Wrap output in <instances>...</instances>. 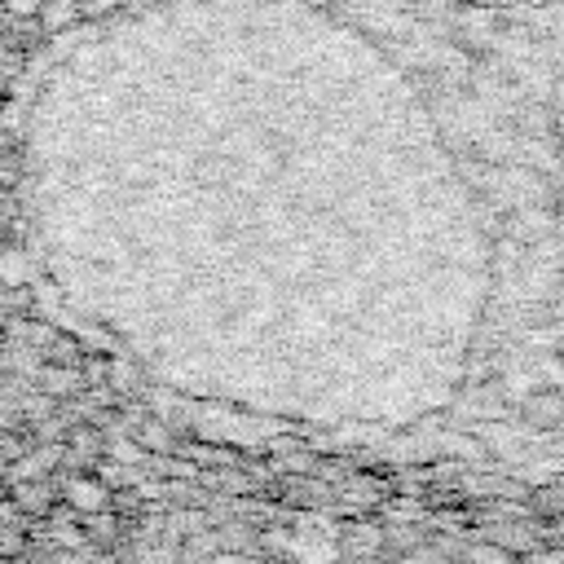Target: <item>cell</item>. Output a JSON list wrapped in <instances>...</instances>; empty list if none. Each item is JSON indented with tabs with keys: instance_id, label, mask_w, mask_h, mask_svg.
<instances>
[{
	"instance_id": "cell-1",
	"label": "cell",
	"mask_w": 564,
	"mask_h": 564,
	"mask_svg": "<svg viewBox=\"0 0 564 564\" xmlns=\"http://www.w3.org/2000/svg\"><path fill=\"white\" fill-rule=\"evenodd\" d=\"M538 388H542V375L529 370V366H511V370L502 375V397H507V401H520V405H524Z\"/></svg>"
},
{
	"instance_id": "cell-6",
	"label": "cell",
	"mask_w": 564,
	"mask_h": 564,
	"mask_svg": "<svg viewBox=\"0 0 564 564\" xmlns=\"http://www.w3.org/2000/svg\"><path fill=\"white\" fill-rule=\"evenodd\" d=\"M555 313H560V317H555V322H560V326H564V304H560V308H555Z\"/></svg>"
},
{
	"instance_id": "cell-2",
	"label": "cell",
	"mask_w": 564,
	"mask_h": 564,
	"mask_svg": "<svg viewBox=\"0 0 564 564\" xmlns=\"http://www.w3.org/2000/svg\"><path fill=\"white\" fill-rule=\"evenodd\" d=\"M70 502H75V507L97 511V507L106 502V489H101L97 480H75V485H70Z\"/></svg>"
},
{
	"instance_id": "cell-4",
	"label": "cell",
	"mask_w": 564,
	"mask_h": 564,
	"mask_svg": "<svg viewBox=\"0 0 564 564\" xmlns=\"http://www.w3.org/2000/svg\"><path fill=\"white\" fill-rule=\"evenodd\" d=\"M467 560H471V564H507V551H498V546H476Z\"/></svg>"
},
{
	"instance_id": "cell-5",
	"label": "cell",
	"mask_w": 564,
	"mask_h": 564,
	"mask_svg": "<svg viewBox=\"0 0 564 564\" xmlns=\"http://www.w3.org/2000/svg\"><path fill=\"white\" fill-rule=\"evenodd\" d=\"M216 564H256V560H247V555H220Z\"/></svg>"
},
{
	"instance_id": "cell-3",
	"label": "cell",
	"mask_w": 564,
	"mask_h": 564,
	"mask_svg": "<svg viewBox=\"0 0 564 564\" xmlns=\"http://www.w3.org/2000/svg\"><path fill=\"white\" fill-rule=\"evenodd\" d=\"M4 9H9L18 22H31V18L44 13V0H4Z\"/></svg>"
}]
</instances>
